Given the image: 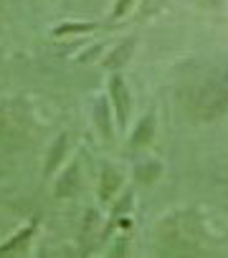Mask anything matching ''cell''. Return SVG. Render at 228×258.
Instances as JSON below:
<instances>
[{
  "mask_svg": "<svg viewBox=\"0 0 228 258\" xmlns=\"http://www.w3.org/2000/svg\"><path fill=\"white\" fill-rule=\"evenodd\" d=\"M76 185H79V165L76 162H71L69 167H66V172L59 177V182H56V198H69V195H74V190H76Z\"/></svg>",
  "mask_w": 228,
  "mask_h": 258,
  "instance_id": "obj_5",
  "label": "cell"
},
{
  "mask_svg": "<svg viewBox=\"0 0 228 258\" xmlns=\"http://www.w3.org/2000/svg\"><path fill=\"white\" fill-rule=\"evenodd\" d=\"M132 48H135V43L130 41V43H122V46H117L106 58H104V66L106 69H120L122 63H127L130 61V53H132Z\"/></svg>",
  "mask_w": 228,
  "mask_h": 258,
  "instance_id": "obj_10",
  "label": "cell"
},
{
  "mask_svg": "<svg viewBox=\"0 0 228 258\" xmlns=\"http://www.w3.org/2000/svg\"><path fill=\"white\" fill-rule=\"evenodd\" d=\"M122 185V177H120V172L114 170V167H104L101 170V185H99V198L106 203V200H111L114 198V192H117V187Z\"/></svg>",
  "mask_w": 228,
  "mask_h": 258,
  "instance_id": "obj_6",
  "label": "cell"
},
{
  "mask_svg": "<svg viewBox=\"0 0 228 258\" xmlns=\"http://www.w3.org/2000/svg\"><path fill=\"white\" fill-rule=\"evenodd\" d=\"M33 230H36V220L33 223H28L26 228H21L8 243H3V245H0V258H3V255H11V253H16V250H21L28 240H31V235H33Z\"/></svg>",
  "mask_w": 228,
  "mask_h": 258,
  "instance_id": "obj_7",
  "label": "cell"
},
{
  "mask_svg": "<svg viewBox=\"0 0 228 258\" xmlns=\"http://www.w3.org/2000/svg\"><path fill=\"white\" fill-rule=\"evenodd\" d=\"M152 132H155V114L150 111L147 116H142V121L137 124V129L132 132V145L140 147V145H147L152 140Z\"/></svg>",
  "mask_w": 228,
  "mask_h": 258,
  "instance_id": "obj_9",
  "label": "cell"
},
{
  "mask_svg": "<svg viewBox=\"0 0 228 258\" xmlns=\"http://www.w3.org/2000/svg\"><path fill=\"white\" fill-rule=\"evenodd\" d=\"M132 3H135V0H120V3L114 6V18H122V16H125V11H127Z\"/></svg>",
  "mask_w": 228,
  "mask_h": 258,
  "instance_id": "obj_13",
  "label": "cell"
},
{
  "mask_svg": "<svg viewBox=\"0 0 228 258\" xmlns=\"http://www.w3.org/2000/svg\"><path fill=\"white\" fill-rule=\"evenodd\" d=\"M195 3H198L200 8H208V11H213V8H220V6H223V0H195Z\"/></svg>",
  "mask_w": 228,
  "mask_h": 258,
  "instance_id": "obj_14",
  "label": "cell"
},
{
  "mask_svg": "<svg viewBox=\"0 0 228 258\" xmlns=\"http://www.w3.org/2000/svg\"><path fill=\"white\" fill-rule=\"evenodd\" d=\"M66 150H69V135H59L56 142H53L51 150H48V160H46V167H43L46 175H53V172H56V167H59V165L64 162V157H66Z\"/></svg>",
  "mask_w": 228,
  "mask_h": 258,
  "instance_id": "obj_4",
  "label": "cell"
},
{
  "mask_svg": "<svg viewBox=\"0 0 228 258\" xmlns=\"http://www.w3.org/2000/svg\"><path fill=\"white\" fill-rule=\"evenodd\" d=\"M200 233L195 228L193 215H173L162 223L160 230V253L162 258H193L198 250Z\"/></svg>",
  "mask_w": 228,
  "mask_h": 258,
  "instance_id": "obj_2",
  "label": "cell"
},
{
  "mask_svg": "<svg viewBox=\"0 0 228 258\" xmlns=\"http://www.w3.org/2000/svg\"><path fill=\"white\" fill-rule=\"evenodd\" d=\"M94 31L91 23H69V26H59L56 28V36H71V33H89Z\"/></svg>",
  "mask_w": 228,
  "mask_h": 258,
  "instance_id": "obj_11",
  "label": "cell"
},
{
  "mask_svg": "<svg viewBox=\"0 0 228 258\" xmlns=\"http://www.w3.org/2000/svg\"><path fill=\"white\" fill-rule=\"evenodd\" d=\"M109 96H111L114 106H117V121L125 129L127 126V116H130V89L122 81V76H111V81H109Z\"/></svg>",
  "mask_w": 228,
  "mask_h": 258,
  "instance_id": "obj_3",
  "label": "cell"
},
{
  "mask_svg": "<svg viewBox=\"0 0 228 258\" xmlns=\"http://www.w3.org/2000/svg\"><path fill=\"white\" fill-rule=\"evenodd\" d=\"M94 121H96V129L101 132V137L111 140V119H109L106 99H96V104H94Z\"/></svg>",
  "mask_w": 228,
  "mask_h": 258,
  "instance_id": "obj_8",
  "label": "cell"
},
{
  "mask_svg": "<svg viewBox=\"0 0 228 258\" xmlns=\"http://www.w3.org/2000/svg\"><path fill=\"white\" fill-rule=\"evenodd\" d=\"M188 106L195 119L210 121L228 111V69H210L190 91Z\"/></svg>",
  "mask_w": 228,
  "mask_h": 258,
  "instance_id": "obj_1",
  "label": "cell"
},
{
  "mask_svg": "<svg viewBox=\"0 0 228 258\" xmlns=\"http://www.w3.org/2000/svg\"><path fill=\"white\" fill-rule=\"evenodd\" d=\"M109 258H127V238H120L117 243H114Z\"/></svg>",
  "mask_w": 228,
  "mask_h": 258,
  "instance_id": "obj_12",
  "label": "cell"
}]
</instances>
